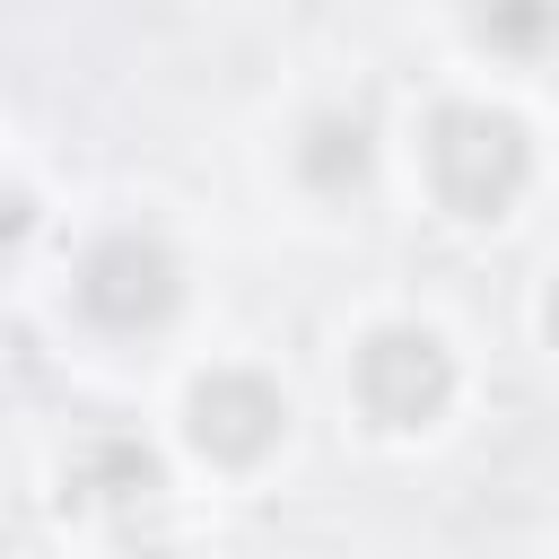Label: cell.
<instances>
[{
    "instance_id": "obj_1",
    "label": "cell",
    "mask_w": 559,
    "mask_h": 559,
    "mask_svg": "<svg viewBox=\"0 0 559 559\" xmlns=\"http://www.w3.org/2000/svg\"><path fill=\"white\" fill-rule=\"evenodd\" d=\"M419 166H428L437 210L498 218L533 183V131L515 114H498V105H437L428 131H419Z\"/></svg>"
},
{
    "instance_id": "obj_2",
    "label": "cell",
    "mask_w": 559,
    "mask_h": 559,
    "mask_svg": "<svg viewBox=\"0 0 559 559\" xmlns=\"http://www.w3.org/2000/svg\"><path fill=\"white\" fill-rule=\"evenodd\" d=\"M349 393H358V411L384 437H411V428L445 419V402H454V349L437 332H419V323H384V332L358 341Z\"/></svg>"
},
{
    "instance_id": "obj_3",
    "label": "cell",
    "mask_w": 559,
    "mask_h": 559,
    "mask_svg": "<svg viewBox=\"0 0 559 559\" xmlns=\"http://www.w3.org/2000/svg\"><path fill=\"white\" fill-rule=\"evenodd\" d=\"M175 306H183V262L157 236L114 227L105 245H87V262H79V314L87 323H105V332H157V323H175Z\"/></svg>"
},
{
    "instance_id": "obj_4",
    "label": "cell",
    "mask_w": 559,
    "mask_h": 559,
    "mask_svg": "<svg viewBox=\"0 0 559 559\" xmlns=\"http://www.w3.org/2000/svg\"><path fill=\"white\" fill-rule=\"evenodd\" d=\"M183 437H192L201 463L253 472V463L288 437V393H280L262 367H210V376H192V393H183Z\"/></svg>"
},
{
    "instance_id": "obj_5",
    "label": "cell",
    "mask_w": 559,
    "mask_h": 559,
    "mask_svg": "<svg viewBox=\"0 0 559 559\" xmlns=\"http://www.w3.org/2000/svg\"><path fill=\"white\" fill-rule=\"evenodd\" d=\"M166 489V463L140 437H87L61 472V507H140Z\"/></svg>"
},
{
    "instance_id": "obj_6",
    "label": "cell",
    "mask_w": 559,
    "mask_h": 559,
    "mask_svg": "<svg viewBox=\"0 0 559 559\" xmlns=\"http://www.w3.org/2000/svg\"><path fill=\"white\" fill-rule=\"evenodd\" d=\"M367 166H376V131H367L358 114H314V122L297 131V183H306V192L341 201V192L367 183Z\"/></svg>"
},
{
    "instance_id": "obj_7",
    "label": "cell",
    "mask_w": 559,
    "mask_h": 559,
    "mask_svg": "<svg viewBox=\"0 0 559 559\" xmlns=\"http://www.w3.org/2000/svg\"><path fill=\"white\" fill-rule=\"evenodd\" d=\"M480 35H489V44H515V52H533V44L550 35V9H507V17H480Z\"/></svg>"
},
{
    "instance_id": "obj_8",
    "label": "cell",
    "mask_w": 559,
    "mask_h": 559,
    "mask_svg": "<svg viewBox=\"0 0 559 559\" xmlns=\"http://www.w3.org/2000/svg\"><path fill=\"white\" fill-rule=\"evenodd\" d=\"M26 236H35V201H26L17 183H0V253H17Z\"/></svg>"
},
{
    "instance_id": "obj_9",
    "label": "cell",
    "mask_w": 559,
    "mask_h": 559,
    "mask_svg": "<svg viewBox=\"0 0 559 559\" xmlns=\"http://www.w3.org/2000/svg\"><path fill=\"white\" fill-rule=\"evenodd\" d=\"M122 559H175V550H122Z\"/></svg>"
}]
</instances>
